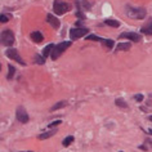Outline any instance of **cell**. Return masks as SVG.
I'll list each match as a JSON object with an SVG mask.
<instances>
[{"mask_svg": "<svg viewBox=\"0 0 152 152\" xmlns=\"http://www.w3.org/2000/svg\"><path fill=\"white\" fill-rule=\"evenodd\" d=\"M28 152H31V151H28Z\"/></svg>", "mask_w": 152, "mask_h": 152, "instance_id": "27", "label": "cell"}, {"mask_svg": "<svg viewBox=\"0 0 152 152\" xmlns=\"http://www.w3.org/2000/svg\"><path fill=\"white\" fill-rule=\"evenodd\" d=\"M67 106V102L66 101H61V102H57V103L52 107V111H57V110L62 108V107H66Z\"/></svg>", "mask_w": 152, "mask_h": 152, "instance_id": "15", "label": "cell"}, {"mask_svg": "<svg viewBox=\"0 0 152 152\" xmlns=\"http://www.w3.org/2000/svg\"><path fill=\"white\" fill-rule=\"evenodd\" d=\"M47 20H48L49 25H50L53 28H59V21H58V18H57L56 16H53L52 13H49L47 16Z\"/></svg>", "mask_w": 152, "mask_h": 152, "instance_id": "9", "label": "cell"}, {"mask_svg": "<svg viewBox=\"0 0 152 152\" xmlns=\"http://www.w3.org/2000/svg\"><path fill=\"white\" fill-rule=\"evenodd\" d=\"M56 48V45H53V44H49L47 45V47L44 48V50H43V56L47 58L48 56H52V52H53V49Z\"/></svg>", "mask_w": 152, "mask_h": 152, "instance_id": "12", "label": "cell"}, {"mask_svg": "<svg viewBox=\"0 0 152 152\" xmlns=\"http://www.w3.org/2000/svg\"><path fill=\"white\" fill-rule=\"evenodd\" d=\"M148 119H150V120H151V121H152V116H150V117H148Z\"/></svg>", "mask_w": 152, "mask_h": 152, "instance_id": "26", "label": "cell"}, {"mask_svg": "<svg viewBox=\"0 0 152 152\" xmlns=\"http://www.w3.org/2000/svg\"><path fill=\"white\" fill-rule=\"evenodd\" d=\"M72 142H74V137H72V135H68V137H66V138L63 139L62 144H63V147H68Z\"/></svg>", "mask_w": 152, "mask_h": 152, "instance_id": "17", "label": "cell"}, {"mask_svg": "<svg viewBox=\"0 0 152 152\" xmlns=\"http://www.w3.org/2000/svg\"><path fill=\"white\" fill-rule=\"evenodd\" d=\"M88 32H89V30L85 28V27L72 28L71 31H70V39L71 40H77V39H80V37H83L84 35H86Z\"/></svg>", "mask_w": 152, "mask_h": 152, "instance_id": "5", "label": "cell"}, {"mask_svg": "<svg viewBox=\"0 0 152 152\" xmlns=\"http://www.w3.org/2000/svg\"><path fill=\"white\" fill-rule=\"evenodd\" d=\"M9 20H10L9 14H1V17H0V21H1V23H7Z\"/></svg>", "mask_w": 152, "mask_h": 152, "instance_id": "23", "label": "cell"}, {"mask_svg": "<svg viewBox=\"0 0 152 152\" xmlns=\"http://www.w3.org/2000/svg\"><path fill=\"white\" fill-rule=\"evenodd\" d=\"M61 123H62L61 120H56V121H53V123L49 124V125H48V128H53V126H56V125H59Z\"/></svg>", "mask_w": 152, "mask_h": 152, "instance_id": "24", "label": "cell"}, {"mask_svg": "<svg viewBox=\"0 0 152 152\" xmlns=\"http://www.w3.org/2000/svg\"><path fill=\"white\" fill-rule=\"evenodd\" d=\"M16 117H17V120L20 121V123L22 124H26V123H28V113L26 112V110L23 107H18L17 108V111H16Z\"/></svg>", "mask_w": 152, "mask_h": 152, "instance_id": "7", "label": "cell"}, {"mask_svg": "<svg viewBox=\"0 0 152 152\" xmlns=\"http://www.w3.org/2000/svg\"><path fill=\"white\" fill-rule=\"evenodd\" d=\"M86 40H90V41H101V43H103L104 39H102V37H98L96 35H89L86 36Z\"/></svg>", "mask_w": 152, "mask_h": 152, "instance_id": "19", "label": "cell"}, {"mask_svg": "<svg viewBox=\"0 0 152 152\" xmlns=\"http://www.w3.org/2000/svg\"><path fill=\"white\" fill-rule=\"evenodd\" d=\"M14 74H16V68H14L12 64H8V75H7V79L10 80V79L14 76Z\"/></svg>", "mask_w": 152, "mask_h": 152, "instance_id": "16", "label": "cell"}, {"mask_svg": "<svg viewBox=\"0 0 152 152\" xmlns=\"http://www.w3.org/2000/svg\"><path fill=\"white\" fill-rule=\"evenodd\" d=\"M140 32L144 34V35H152V18L148 20V22L140 30Z\"/></svg>", "mask_w": 152, "mask_h": 152, "instance_id": "10", "label": "cell"}, {"mask_svg": "<svg viewBox=\"0 0 152 152\" xmlns=\"http://www.w3.org/2000/svg\"><path fill=\"white\" fill-rule=\"evenodd\" d=\"M130 43H120L116 47V52H123V50H129L130 49Z\"/></svg>", "mask_w": 152, "mask_h": 152, "instance_id": "14", "label": "cell"}, {"mask_svg": "<svg viewBox=\"0 0 152 152\" xmlns=\"http://www.w3.org/2000/svg\"><path fill=\"white\" fill-rule=\"evenodd\" d=\"M14 43V35L12 30H4L1 32V44L5 47H10Z\"/></svg>", "mask_w": 152, "mask_h": 152, "instance_id": "4", "label": "cell"}, {"mask_svg": "<svg viewBox=\"0 0 152 152\" xmlns=\"http://www.w3.org/2000/svg\"><path fill=\"white\" fill-rule=\"evenodd\" d=\"M103 44H104L108 49H112V48H113V45H115V41H113V40H110V39H104Z\"/></svg>", "mask_w": 152, "mask_h": 152, "instance_id": "21", "label": "cell"}, {"mask_svg": "<svg viewBox=\"0 0 152 152\" xmlns=\"http://www.w3.org/2000/svg\"><path fill=\"white\" fill-rule=\"evenodd\" d=\"M134 98H135L137 102H142V101H143V96H142V94H137Z\"/></svg>", "mask_w": 152, "mask_h": 152, "instance_id": "25", "label": "cell"}, {"mask_svg": "<svg viewBox=\"0 0 152 152\" xmlns=\"http://www.w3.org/2000/svg\"><path fill=\"white\" fill-rule=\"evenodd\" d=\"M115 104L119 106V107H121V108H128V104L125 103L123 99H116V101H115Z\"/></svg>", "mask_w": 152, "mask_h": 152, "instance_id": "22", "label": "cell"}, {"mask_svg": "<svg viewBox=\"0 0 152 152\" xmlns=\"http://www.w3.org/2000/svg\"><path fill=\"white\" fill-rule=\"evenodd\" d=\"M31 39L35 41V43H41V41L44 40V36H43V34H41L40 31H34L31 34Z\"/></svg>", "mask_w": 152, "mask_h": 152, "instance_id": "11", "label": "cell"}, {"mask_svg": "<svg viewBox=\"0 0 152 152\" xmlns=\"http://www.w3.org/2000/svg\"><path fill=\"white\" fill-rule=\"evenodd\" d=\"M68 9H70V7H68L67 3H64L63 0H56L54 3H53V10H54L56 14H64L68 12Z\"/></svg>", "mask_w": 152, "mask_h": 152, "instance_id": "3", "label": "cell"}, {"mask_svg": "<svg viewBox=\"0 0 152 152\" xmlns=\"http://www.w3.org/2000/svg\"><path fill=\"white\" fill-rule=\"evenodd\" d=\"M120 39H128V40L138 43V41H140V35L139 34H135V32H123L120 35Z\"/></svg>", "mask_w": 152, "mask_h": 152, "instance_id": "8", "label": "cell"}, {"mask_svg": "<svg viewBox=\"0 0 152 152\" xmlns=\"http://www.w3.org/2000/svg\"><path fill=\"white\" fill-rule=\"evenodd\" d=\"M5 54H7V57H8V58H10L12 61H16V62L21 63V64H23V66L26 64V63H25V61L22 59V57L20 56V53H18L17 49L10 48V49H8V50L5 52Z\"/></svg>", "mask_w": 152, "mask_h": 152, "instance_id": "6", "label": "cell"}, {"mask_svg": "<svg viewBox=\"0 0 152 152\" xmlns=\"http://www.w3.org/2000/svg\"><path fill=\"white\" fill-rule=\"evenodd\" d=\"M70 45H71V41H63V43H59L58 45H56V48L53 49V52H52L50 58L53 61H56L57 58H59V56L62 54V53L66 50V49L70 47Z\"/></svg>", "mask_w": 152, "mask_h": 152, "instance_id": "1", "label": "cell"}, {"mask_svg": "<svg viewBox=\"0 0 152 152\" xmlns=\"http://www.w3.org/2000/svg\"><path fill=\"white\" fill-rule=\"evenodd\" d=\"M104 23H106V25H108V26H111V27H119V26H120L119 22L115 21V20H106V21H104Z\"/></svg>", "mask_w": 152, "mask_h": 152, "instance_id": "18", "label": "cell"}, {"mask_svg": "<svg viewBox=\"0 0 152 152\" xmlns=\"http://www.w3.org/2000/svg\"><path fill=\"white\" fill-rule=\"evenodd\" d=\"M120 152H123V151H120Z\"/></svg>", "mask_w": 152, "mask_h": 152, "instance_id": "28", "label": "cell"}, {"mask_svg": "<svg viewBox=\"0 0 152 152\" xmlns=\"http://www.w3.org/2000/svg\"><path fill=\"white\" fill-rule=\"evenodd\" d=\"M35 61H36L37 64H44V63H45V57H44V56L36 54V56H35Z\"/></svg>", "mask_w": 152, "mask_h": 152, "instance_id": "20", "label": "cell"}, {"mask_svg": "<svg viewBox=\"0 0 152 152\" xmlns=\"http://www.w3.org/2000/svg\"><path fill=\"white\" fill-rule=\"evenodd\" d=\"M126 14L133 20H143L146 17V9L144 8H128Z\"/></svg>", "mask_w": 152, "mask_h": 152, "instance_id": "2", "label": "cell"}, {"mask_svg": "<svg viewBox=\"0 0 152 152\" xmlns=\"http://www.w3.org/2000/svg\"><path fill=\"white\" fill-rule=\"evenodd\" d=\"M57 133L56 129H53V130H48V132H45L43 133V134H40L39 135V139H48V138H50V137H53Z\"/></svg>", "mask_w": 152, "mask_h": 152, "instance_id": "13", "label": "cell"}]
</instances>
